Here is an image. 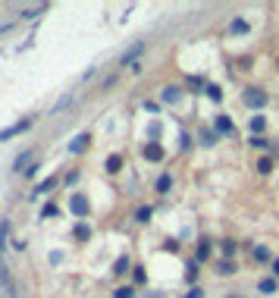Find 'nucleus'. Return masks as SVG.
<instances>
[{"instance_id":"1","label":"nucleus","mask_w":279,"mask_h":298,"mask_svg":"<svg viewBox=\"0 0 279 298\" xmlns=\"http://www.w3.org/2000/svg\"><path fill=\"white\" fill-rule=\"evenodd\" d=\"M69 211H72V217H88L91 204H88V198H85L82 192H76V195L69 198Z\"/></svg>"},{"instance_id":"2","label":"nucleus","mask_w":279,"mask_h":298,"mask_svg":"<svg viewBox=\"0 0 279 298\" xmlns=\"http://www.w3.org/2000/svg\"><path fill=\"white\" fill-rule=\"evenodd\" d=\"M28 126H32V120L25 116V120H19V123H13V126H7V129H0V141H10L13 135H22Z\"/></svg>"},{"instance_id":"3","label":"nucleus","mask_w":279,"mask_h":298,"mask_svg":"<svg viewBox=\"0 0 279 298\" xmlns=\"http://www.w3.org/2000/svg\"><path fill=\"white\" fill-rule=\"evenodd\" d=\"M267 101H270V98H267L260 88H248V91H245V104H248V107H254V110H260Z\"/></svg>"},{"instance_id":"4","label":"nucleus","mask_w":279,"mask_h":298,"mask_svg":"<svg viewBox=\"0 0 279 298\" xmlns=\"http://www.w3.org/2000/svg\"><path fill=\"white\" fill-rule=\"evenodd\" d=\"M179 98H182V88H176V85H170V88L160 91V101L163 104H179Z\"/></svg>"},{"instance_id":"5","label":"nucleus","mask_w":279,"mask_h":298,"mask_svg":"<svg viewBox=\"0 0 279 298\" xmlns=\"http://www.w3.org/2000/svg\"><path fill=\"white\" fill-rule=\"evenodd\" d=\"M141 50H144V41H135V44H132V47H129V50L122 53V57H119V63H122V66H129V63H132V60L138 57V53H141Z\"/></svg>"},{"instance_id":"6","label":"nucleus","mask_w":279,"mask_h":298,"mask_svg":"<svg viewBox=\"0 0 279 298\" xmlns=\"http://www.w3.org/2000/svg\"><path fill=\"white\" fill-rule=\"evenodd\" d=\"M88 141H91V135H88V132L76 135V138L69 141V151H72V154H79V151H85V147H88Z\"/></svg>"},{"instance_id":"7","label":"nucleus","mask_w":279,"mask_h":298,"mask_svg":"<svg viewBox=\"0 0 279 298\" xmlns=\"http://www.w3.org/2000/svg\"><path fill=\"white\" fill-rule=\"evenodd\" d=\"M144 157H147V160H163V147H160L157 141L144 144Z\"/></svg>"},{"instance_id":"8","label":"nucleus","mask_w":279,"mask_h":298,"mask_svg":"<svg viewBox=\"0 0 279 298\" xmlns=\"http://www.w3.org/2000/svg\"><path fill=\"white\" fill-rule=\"evenodd\" d=\"M122 170V154H110L107 157V173H119Z\"/></svg>"},{"instance_id":"9","label":"nucleus","mask_w":279,"mask_h":298,"mask_svg":"<svg viewBox=\"0 0 279 298\" xmlns=\"http://www.w3.org/2000/svg\"><path fill=\"white\" fill-rule=\"evenodd\" d=\"M279 286H276V279H260V283H257V292L260 295H273Z\"/></svg>"},{"instance_id":"10","label":"nucleus","mask_w":279,"mask_h":298,"mask_svg":"<svg viewBox=\"0 0 279 298\" xmlns=\"http://www.w3.org/2000/svg\"><path fill=\"white\" fill-rule=\"evenodd\" d=\"M53 185H57V176H47L44 182H38V185H35V195H44V192H50Z\"/></svg>"},{"instance_id":"11","label":"nucleus","mask_w":279,"mask_h":298,"mask_svg":"<svg viewBox=\"0 0 279 298\" xmlns=\"http://www.w3.org/2000/svg\"><path fill=\"white\" fill-rule=\"evenodd\" d=\"M229 32H232V35H245V32H248V22H245V19H241V16H238V19H232Z\"/></svg>"},{"instance_id":"12","label":"nucleus","mask_w":279,"mask_h":298,"mask_svg":"<svg viewBox=\"0 0 279 298\" xmlns=\"http://www.w3.org/2000/svg\"><path fill=\"white\" fill-rule=\"evenodd\" d=\"M170 185H173V179H170V173H163V176L157 179V192H160V195H166V192H170Z\"/></svg>"},{"instance_id":"13","label":"nucleus","mask_w":279,"mask_h":298,"mask_svg":"<svg viewBox=\"0 0 279 298\" xmlns=\"http://www.w3.org/2000/svg\"><path fill=\"white\" fill-rule=\"evenodd\" d=\"M47 10V4H38V7H28V10H22V19H35L38 13H44Z\"/></svg>"},{"instance_id":"14","label":"nucleus","mask_w":279,"mask_h":298,"mask_svg":"<svg viewBox=\"0 0 279 298\" xmlns=\"http://www.w3.org/2000/svg\"><path fill=\"white\" fill-rule=\"evenodd\" d=\"M216 129L229 135V132H232V120H229V116H216Z\"/></svg>"},{"instance_id":"15","label":"nucleus","mask_w":279,"mask_h":298,"mask_svg":"<svg viewBox=\"0 0 279 298\" xmlns=\"http://www.w3.org/2000/svg\"><path fill=\"white\" fill-rule=\"evenodd\" d=\"M195 257H198V260H207V257H210V242H201L198 251H195Z\"/></svg>"},{"instance_id":"16","label":"nucleus","mask_w":279,"mask_h":298,"mask_svg":"<svg viewBox=\"0 0 279 298\" xmlns=\"http://www.w3.org/2000/svg\"><path fill=\"white\" fill-rule=\"evenodd\" d=\"M216 273H220V276H229V273H235V264H232V260H220Z\"/></svg>"},{"instance_id":"17","label":"nucleus","mask_w":279,"mask_h":298,"mask_svg":"<svg viewBox=\"0 0 279 298\" xmlns=\"http://www.w3.org/2000/svg\"><path fill=\"white\" fill-rule=\"evenodd\" d=\"M254 257L264 264V260H270V248H267V245H257V248H254Z\"/></svg>"},{"instance_id":"18","label":"nucleus","mask_w":279,"mask_h":298,"mask_svg":"<svg viewBox=\"0 0 279 298\" xmlns=\"http://www.w3.org/2000/svg\"><path fill=\"white\" fill-rule=\"evenodd\" d=\"M151 214H154L151 207H138V214H135V220H138V223H147V220H151Z\"/></svg>"},{"instance_id":"19","label":"nucleus","mask_w":279,"mask_h":298,"mask_svg":"<svg viewBox=\"0 0 279 298\" xmlns=\"http://www.w3.org/2000/svg\"><path fill=\"white\" fill-rule=\"evenodd\" d=\"M257 170H260V173H270V170H273V160H270V157H260Z\"/></svg>"},{"instance_id":"20","label":"nucleus","mask_w":279,"mask_h":298,"mask_svg":"<svg viewBox=\"0 0 279 298\" xmlns=\"http://www.w3.org/2000/svg\"><path fill=\"white\" fill-rule=\"evenodd\" d=\"M113 298H135V292L129 289V286H122V289H116V292H113Z\"/></svg>"},{"instance_id":"21","label":"nucleus","mask_w":279,"mask_h":298,"mask_svg":"<svg viewBox=\"0 0 279 298\" xmlns=\"http://www.w3.org/2000/svg\"><path fill=\"white\" fill-rule=\"evenodd\" d=\"M264 126H267V120H264V116H254V120H251V132H260Z\"/></svg>"},{"instance_id":"22","label":"nucleus","mask_w":279,"mask_h":298,"mask_svg":"<svg viewBox=\"0 0 279 298\" xmlns=\"http://www.w3.org/2000/svg\"><path fill=\"white\" fill-rule=\"evenodd\" d=\"M251 144H254V147H273V141H267V138H260V135H254V138H251Z\"/></svg>"},{"instance_id":"23","label":"nucleus","mask_w":279,"mask_h":298,"mask_svg":"<svg viewBox=\"0 0 279 298\" xmlns=\"http://www.w3.org/2000/svg\"><path fill=\"white\" fill-rule=\"evenodd\" d=\"M113 270H116V273H126V270H129V257H119Z\"/></svg>"},{"instance_id":"24","label":"nucleus","mask_w":279,"mask_h":298,"mask_svg":"<svg viewBox=\"0 0 279 298\" xmlns=\"http://www.w3.org/2000/svg\"><path fill=\"white\" fill-rule=\"evenodd\" d=\"M41 217H57V204H44V211H41Z\"/></svg>"},{"instance_id":"25","label":"nucleus","mask_w":279,"mask_h":298,"mask_svg":"<svg viewBox=\"0 0 279 298\" xmlns=\"http://www.w3.org/2000/svg\"><path fill=\"white\" fill-rule=\"evenodd\" d=\"M7 229H10V223L4 220V223H0V248H4V242H7Z\"/></svg>"},{"instance_id":"26","label":"nucleus","mask_w":279,"mask_h":298,"mask_svg":"<svg viewBox=\"0 0 279 298\" xmlns=\"http://www.w3.org/2000/svg\"><path fill=\"white\" fill-rule=\"evenodd\" d=\"M28 157H32L28 151H25V154H19V157H16V170H22V163H28Z\"/></svg>"},{"instance_id":"27","label":"nucleus","mask_w":279,"mask_h":298,"mask_svg":"<svg viewBox=\"0 0 279 298\" xmlns=\"http://www.w3.org/2000/svg\"><path fill=\"white\" fill-rule=\"evenodd\" d=\"M232 251H235V242H223V254H226V257H229Z\"/></svg>"},{"instance_id":"28","label":"nucleus","mask_w":279,"mask_h":298,"mask_svg":"<svg viewBox=\"0 0 279 298\" xmlns=\"http://www.w3.org/2000/svg\"><path fill=\"white\" fill-rule=\"evenodd\" d=\"M76 235H79V239H88V235H91V229H88V226H85V223H82V226L76 229Z\"/></svg>"},{"instance_id":"29","label":"nucleus","mask_w":279,"mask_h":298,"mask_svg":"<svg viewBox=\"0 0 279 298\" xmlns=\"http://www.w3.org/2000/svg\"><path fill=\"white\" fill-rule=\"evenodd\" d=\"M207 95H210V101H220V98H223V95H220V88H213V85L207 88Z\"/></svg>"},{"instance_id":"30","label":"nucleus","mask_w":279,"mask_h":298,"mask_svg":"<svg viewBox=\"0 0 279 298\" xmlns=\"http://www.w3.org/2000/svg\"><path fill=\"white\" fill-rule=\"evenodd\" d=\"M189 298H201V289H192V295Z\"/></svg>"},{"instance_id":"31","label":"nucleus","mask_w":279,"mask_h":298,"mask_svg":"<svg viewBox=\"0 0 279 298\" xmlns=\"http://www.w3.org/2000/svg\"><path fill=\"white\" fill-rule=\"evenodd\" d=\"M273 270H276V273H279V260H273Z\"/></svg>"},{"instance_id":"32","label":"nucleus","mask_w":279,"mask_h":298,"mask_svg":"<svg viewBox=\"0 0 279 298\" xmlns=\"http://www.w3.org/2000/svg\"><path fill=\"white\" fill-rule=\"evenodd\" d=\"M232 298H235V295H232Z\"/></svg>"}]
</instances>
